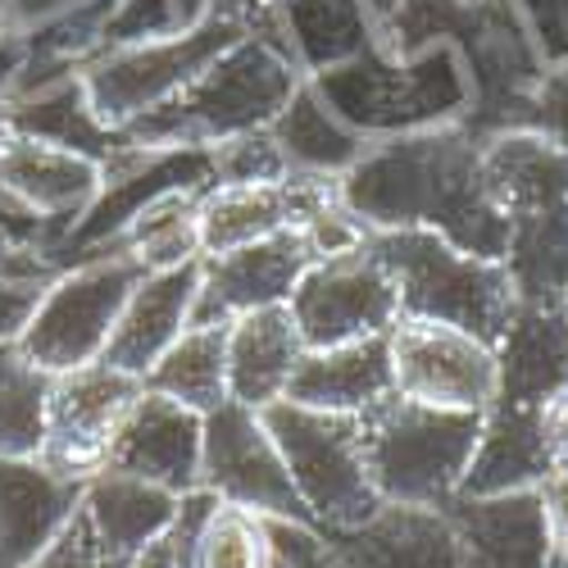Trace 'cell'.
I'll return each mask as SVG.
<instances>
[{"label":"cell","instance_id":"21","mask_svg":"<svg viewBox=\"0 0 568 568\" xmlns=\"http://www.w3.org/2000/svg\"><path fill=\"white\" fill-rule=\"evenodd\" d=\"M169 537L178 550V568H273L277 555L264 514L236 500H219L205 487L182 496Z\"/></svg>","mask_w":568,"mask_h":568},{"label":"cell","instance_id":"27","mask_svg":"<svg viewBox=\"0 0 568 568\" xmlns=\"http://www.w3.org/2000/svg\"><path fill=\"white\" fill-rule=\"evenodd\" d=\"M0 119H10L14 128H23L32 136L55 141V146L78 151V155H91V160H101V164H110L114 151L123 146V136L110 132L97 119V110H91L78 73L37 82L28 91H10L6 105H0Z\"/></svg>","mask_w":568,"mask_h":568},{"label":"cell","instance_id":"32","mask_svg":"<svg viewBox=\"0 0 568 568\" xmlns=\"http://www.w3.org/2000/svg\"><path fill=\"white\" fill-rule=\"evenodd\" d=\"M55 236L32 210L0 192V277H55L51 264Z\"/></svg>","mask_w":568,"mask_h":568},{"label":"cell","instance_id":"28","mask_svg":"<svg viewBox=\"0 0 568 568\" xmlns=\"http://www.w3.org/2000/svg\"><path fill=\"white\" fill-rule=\"evenodd\" d=\"M268 136L277 141V151H282V160H287L292 173L342 178L368 151V136L355 132L333 105H327L310 78H301L292 101L282 105V114L268 123Z\"/></svg>","mask_w":568,"mask_h":568},{"label":"cell","instance_id":"12","mask_svg":"<svg viewBox=\"0 0 568 568\" xmlns=\"http://www.w3.org/2000/svg\"><path fill=\"white\" fill-rule=\"evenodd\" d=\"M305 351H327L364 337H383L400 318V301L387 268L368 246L314 260L287 301Z\"/></svg>","mask_w":568,"mask_h":568},{"label":"cell","instance_id":"10","mask_svg":"<svg viewBox=\"0 0 568 568\" xmlns=\"http://www.w3.org/2000/svg\"><path fill=\"white\" fill-rule=\"evenodd\" d=\"M392 392L437 405V409H473L487 414L496 400L500 364L496 346L437 318H396L387 327Z\"/></svg>","mask_w":568,"mask_h":568},{"label":"cell","instance_id":"3","mask_svg":"<svg viewBox=\"0 0 568 568\" xmlns=\"http://www.w3.org/2000/svg\"><path fill=\"white\" fill-rule=\"evenodd\" d=\"M364 246L387 268L405 318H437L496 346L518 310L505 260L468 255L428 227H377Z\"/></svg>","mask_w":568,"mask_h":568},{"label":"cell","instance_id":"4","mask_svg":"<svg viewBox=\"0 0 568 568\" xmlns=\"http://www.w3.org/2000/svg\"><path fill=\"white\" fill-rule=\"evenodd\" d=\"M310 82L368 141L437 123H464L473 110L468 69L450 45H428V51L405 60L355 55L310 73Z\"/></svg>","mask_w":568,"mask_h":568},{"label":"cell","instance_id":"34","mask_svg":"<svg viewBox=\"0 0 568 568\" xmlns=\"http://www.w3.org/2000/svg\"><path fill=\"white\" fill-rule=\"evenodd\" d=\"M23 568H105V555H101L97 532H91L87 509L78 505L73 518L55 532V541L45 546L32 564H23Z\"/></svg>","mask_w":568,"mask_h":568},{"label":"cell","instance_id":"22","mask_svg":"<svg viewBox=\"0 0 568 568\" xmlns=\"http://www.w3.org/2000/svg\"><path fill=\"white\" fill-rule=\"evenodd\" d=\"M550 473L546 450V405L496 396L483 414V437L464 473V496H496V491H524L541 487Z\"/></svg>","mask_w":568,"mask_h":568},{"label":"cell","instance_id":"42","mask_svg":"<svg viewBox=\"0 0 568 568\" xmlns=\"http://www.w3.org/2000/svg\"><path fill=\"white\" fill-rule=\"evenodd\" d=\"M546 568H568V559H559V555H546Z\"/></svg>","mask_w":568,"mask_h":568},{"label":"cell","instance_id":"41","mask_svg":"<svg viewBox=\"0 0 568 568\" xmlns=\"http://www.w3.org/2000/svg\"><path fill=\"white\" fill-rule=\"evenodd\" d=\"M0 41H23V37H19V23H14V6H10V0H0Z\"/></svg>","mask_w":568,"mask_h":568},{"label":"cell","instance_id":"6","mask_svg":"<svg viewBox=\"0 0 568 568\" xmlns=\"http://www.w3.org/2000/svg\"><path fill=\"white\" fill-rule=\"evenodd\" d=\"M242 37L246 32L232 14H205L201 23L178 32L101 45V51H91L82 60L78 78L97 119L123 136V128H132L141 114L160 110L164 101H173L205 64H214Z\"/></svg>","mask_w":568,"mask_h":568},{"label":"cell","instance_id":"19","mask_svg":"<svg viewBox=\"0 0 568 568\" xmlns=\"http://www.w3.org/2000/svg\"><path fill=\"white\" fill-rule=\"evenodd\" d=\"M483 186L509 223L568 210V151L537 128H500L483 136Z\"/></svg>","mask_w":568,"mask_h":568},{"label":"cell","instance_id":"24","mask_svg":"<svg viewBox=\"0 0 568 568\" xmlns=\"http://www.w3.org/2000/svg\"><path fill=\"white\" fill-rule=\"evenodd\" d=\"M305 355L301 327L287 305H264L227 323V400L264 409L287 396Z\"/></svg>","mask_w":568,"mask_h":568},{"label":"cell","instance_id":"26","mask_svg":"<svg viewBox=\"0 0 568 568\" xmlns=\"http://www.w3.org/2000/svg\"><path fill=\"white\" fill-rule=\"evenodd\" d=\"M496 396L550 405L568 387V318L559 305H518L496 342Z\"/></svg>","mask_w":568,"mask_h":568},{"label":"cell","instance_id":"44","mask_svg":"<svg viewBox=\"0 0 568 568\" xmlns=\"http://www.w3.org/2000/svg\"><path fill=\"white\" fill-rule=\"evenodd\" d=\"M559 310H564V318H568V296H564V305H559Z\"/></svg>","mask_w":568,"mask_h":568},{"label":"cell","instance_id":"13","mask_svg":"<svg viewBox=\"0 0 568 568\" xmlns=\"http://www.w3.org/2000/svg\"><path fill=\"white\" fill-rule=\"evenodd\" d=\"M305 227L273 232L264 242L236 246L223 255H201V292L192 305V327L232 323L264 305H287L301 273L314 264Z\"/></svg>","mask_w":568,"mask_h":568},{"label":"cell","instance_id":"20","mask_svg":"<svg viewBox=\"0 0 568 568\" xmlns=\"http://www.w3.org/2000/svg\"><path fill=\"white\" fill-rule=\"evenodd\" d=\"M82 487L41 459H0V568L32 564L82 505Z\"/></svg>","mask_w":568,"mask_h":568},{"label":"cell","instance_id":"14","mask_svg":"<svg viewBox=\"0 0 568 568\" xmlns=\"http://www.w3.org/2000/svg\"><path fill=\"white\" fill-rule=\"evenodd\" d=\"M105 182V164L64 151L55 141H41L23 128H14L10 119H0V192L14 196L23 210H32L45 227H51L55 246L69 236V227L87 214V205L97 201Z\"/></svg>","mask_w":568,"mask_h":568},{"label":"cell","instance_id":"33","mask_svg":"<svg viewBox=\"0 0 568 568\" xmlns=\"http://www.w3.org/2000/svg\"><path fill=\"white\" fill-rule=\"evenodd\" d=\"M287 173L292 169H287V160H282L277 141L268 136V128L219 141L214 146V178L219 182H277Z\"/></svg>","mask_w":568,"mask_h":568},{"label":"cell","instance_id":"1","mask_svg":"<svg viewBox=\"0 0 568 568\" xmlns=\"http://www.w3.org/2000/svg\"><path fill=\"white\" fill-rule=\"evenodd\" d=\"M342 201L368 232L428 227L483 260H505L509 246V219L483 186V141L464 123L368 141L342 173Z\"/></svg>","mask_w":568,"mask_h":568},{"label":"cell","instance_id":"8","mask_svg":"<svg viewBox=\"0 0 568 568\" xmlns=\"http://www.w3.org/2000/svg\"><path fill=\"white\" fill-rule=\"evenodd\" d=\"M141 277H146V268L128 255H97V260L60 268L51 277V287L41 292V305L28 323L19 351L51 377L101 359Z\"/></svg>","mask_w":568,"mask_h":568},{"label":"cell","instance_id":"36","mask_svg":"<svg viewBox=\"0 0 568 568\" xmlns=\"http://www.w3.org/2000/svg\"><path fill=\"white\" fill-rule=\"evenodd\" d=\"M51 277H0V351L19 346Z\"/></svg>","mask_w":568,"mask_h":568},{"label":"cell","instance_id":"39","mask_svg":"<svg viewBox=\"0 0 568 568\" xmlns=\"http://www.w3.org/2000/svg\"><path fill=\"white\" fill-rule=\"evenodd\" d=\"M546 450H550V468L568 473V387L546 405Z\"/></svg>","mask_w":568,"mask_h":568},{"label":"cell","instance_id":"15","mask_svg":"<svg viewBox=\"0 0 568 568\" xmlns=\"http://www.w3.org/2000/svg\"><path fill=\"white\" fill-rule=\"evenodd\" d=\"M464 568H546L550 532L537 487L496 496H450L442 505Z\"/></svg>","mask_w":568,"mask_h":568},{"label":"cell","instance_id":"30","mask_svg":"<svg viewBox=\"0 0 568 568\" xmlns=\"http://www.w3.org/2000/svg\"><path fill=\"white\" fill-rule=\"evenodd\" d=\"M141 383L196 414L219 409L227 400V323L186 327Z\"/></svg>","mask_w":568,"mask_h":568},{"label":"cell","instance_id":"37","mask_svg":"<svg viewBox=\"0 0 568 568\" xmlns=\"http://www.w3.org/2000/svg\"><path fill=\"white\" fill-rule=\"evenodd\" d=\"M268 532H273V550L282 555L287 568H342V559L327 550V541L305 528V524H287V518H268Z\"/></svg>","mask_w":568,"mask_h":568},{"label":"cell","instance_id":"9","mask_svg":"<svg viewBox=\"0 0 568 568\" xmlns=\"http://www.w3.org/2000/svg\"><path fill=\"white\" fill-rule=\"evenodd\" d=\"M141 392H146L141 377H132L105 359L55 373L51 400H45V437H41L37 459L73 483L97 478L110 464L114 437Z\"/></svg>","mask_w":568,"mask_h":568},{"label":"cell","instance_id":"5","mask_svg":"<svg viewBox=\"0 0 568 568\" xmlns=\"http://www.w3.org/2000/svg\"><path fill=\"white\" fill-rule=\"evenodd\" d=\"M359 428L377 496L392 505L442 509L450 496H459V483L483 437V414L437 409L387 392L359 414Z\"/></svg>","mask_w":568,"mask_h":568},{"label":"cell","instance_id":"25","mask_svg":"<svg viewBox=\"0 0 568 568\" xmlns=\"http://www.w3.org/2000/svg\"><path fill=\"white\" fill-rule=\"evenodd\" d=\"M387 392H392V359H387V333H383V337H364V342L327 346V351H305L282 400L359 418Z\"/></svg>","mask_w":568,"mask_h":568},{"label":"cell","instance_id":"2","mask_svg":"<svg viewBox=\"0 0 568 568\" xmlns=\"http://www.w3.org/2000/svg\"><path fill=\"white\" fill-rule=\"evenodd\" d=\"M301 78L305 73H296V64L277 45L260 37H242L214 64H205L173 101L123 128V141L160 151L169 146L214 151L219 141L268 128L282 114V105L292 101Z\"/></svg>","mask_w":568,"mask_h":568},{"label":"cell","instance_id":"35","mask_svg":"<svg viewBox=\"0 0 568 568\" xmlns=\"http://www.w3.org/2000/svg\"><path fill=\"white\" fill-rule=\"evenodd\" d=\"M528 128L546 132L550 141L568 151V60L546 69L528 97Z\"/></svg>","mask_w":568,"mask_h":568},{"label":"cell","instance_id":"43","mask_svg":"<svg viewBox=\"0 0 568 568\" xmlns=\"http://www.w3.org/2000/svg\"><path fill=\"white\" fill-rule=\"evenodd\" d=\"M273 568H287V564H282V555H273Z\"/></svg>","mask_w":568,"mask_h":568},{"label":"cell","instance_id":"29","mask_svg":"<svg viewBox=\"0 0 568 568\" xmlns=\"http://www.w3.org/2000/svg\"><path fill=\"white\" fill-rule=\"evenodd\" d=\"M201 196L205 192H192V186H173V192H160L155 201H146L128 227L110 242L105 255H128L136 260L146 273L155 268H173V264H186V260H201Z\"/></svg>","mask_w":568,"mask_h":568},{"label":"cell","instance_id":"18","mask_svg":"<svg viewBox=\"0 0 568 568\" xmlns=\"http://www.w3.org/2000/svg\"><path fill=\"white\" fill-rule=\"evenodd\" d=\"M318 537L342 559V568H464L446 514L423 505L387 500L364 524Z\"/></svg>","mask_w":568,"mask_h":568},{"label":"cell","instance_id":"11","mask_svg":"<svg viewBox=\"0 0 568 568\" xmlns=\"http://www.w3.org/2000/svg\"><path fill=\"white\" fill-rule=\"evenodd\" d=\"M201 487L219 500H236L264 518L310 524V509L292 483V468L282 459L273 433L264 428L260 409L223 400L205 414V446H201Z\"/></svg>","mask_w":568,"mask_h":568},{"label":"cell","instance_id":"7","mask_svg":"<svg viewBox=\"0 0 568 568\" xmlns=\"http://www.w3.org/2000/svg\"><path fill=\"white\" fill-rule=\"evenodd\" d=\"M260 418L292 468V483L310 509L314 532L355 528L387 505L377 496L364 428L355 414H327L292 400H273L260 409Z\"/></svg>","mask_w":568,"mask_h":568},{"label":"cell","instance_id":"40","mask_svg":"<svg viewBox=\"0 0 568 568\" xmlns=\"http://www.w3.org/2000/svg\"><path fill=\"white\" fill-rule=\"evenodd\" d=\"M123 568H178V550H173V537L164 532L160 541H151L136 559H128Z\"/></svg>","mask_w":568,"mask_h":568},{"label":"cell","instance_id":"31","mask_svg":"<svg viewBox=\"0 0 568 568\" xmlns=\"http://www.w3.org/2000/svg\"><path fill=\"white\" fill-rule=\"evenodd\" d=\"M51 373L37 368L19 346L0 351V459H37L45 437Z\"/></svg>","mask_w":568,"mask_h":568},{"label":"cell","instance_id":"16","mask_svg":"<svg viewBox=\"0 0 568 568\" xmlns=\"http://www.w3.org/2000/svg\"><path fill=\"white\" fill-rule=\"evenodd\" d=\"M201 446H205V414L160 392H141L114 437L105 468L132 473V478H146L186 496L201 487Z\"/></svg>","mask_w":568,"mask_h":568},{"label":"cell","instance_id":"38","mask_svg":"<svg viewBox=\"0 0 568 568\" xmlns=\"http://www.w3.org/2000/svg\"><path fill=\"white\" fill-rule=\"evenodd\" d=\"M541 505H546V532H550V555L568 559V473L550 468L541 478Z\"/></svg>","mask_w":568,"mask_h":568},{"label":"cell","instance_id":"17","mask_svg":"<svg viewBox=\"0 0 568 568\" xmlns=\"http://www.w3.org/2000/svg\"><path fill=\"white\" fill-rule=\"evenodd\" d=\"M196 292H201V260L146 273L132 287L101 359L132 377H146L155 368V359L192 327Z\"/></svg>","mask_w":568,"mask_h":568},{"label":"cell","instance_id":"23","mask_svg":"<svg viewBox=\"0 0 568 568\" xmlns=\"http://www.w3.org/2000/svg\"><path fill=\"white\" fill-rule=\"evenodd\" d=\"M178 505H182L178 491L146 483V478H132V473H119V468H101L82 487V509L91 518V532L101 541L105 568H123L151 541H160L173 528Z\"/></svg>","mask_w":568,"mask_h":568}]
</instances>
